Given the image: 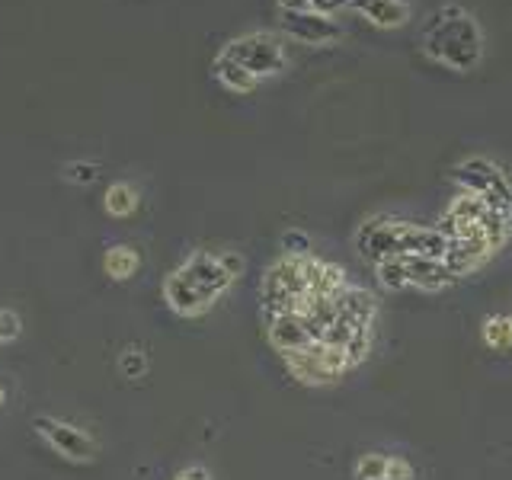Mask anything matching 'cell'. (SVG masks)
<instances>
[{"label": "cell", "instance_id": "6da1fadb", "mask_svg": "<svg viewBox=\"0 0 512 480\" xmlns=\"http://www.w3.org/2000/svg\"><path fill=\"white\" fill-rule=\"evenodd\" d=\"M244 272V256L231 250H196L164 279V301L180 317H202L231 292Z\"/></svg>", "mask_w": 512, "mask_h": 480}, {"label": "cell", "instance_id": "7a4b0ae2", "mask_svg": "<svg viewBox=\"0 0 512 480\" xmlns=\"http://www.w3.org/2000/svg\"><path fill=\"white\" fill-rule=\"evenodd\" d=\"M352 244H356V253L365 263L378 266L384 260H397V256H432V260H442L448 240L439 228L400 221L391 215H375L359 224Z\"/></svg>", "mask_w": 512, "mask_h": 480}, {"label": "cell", "instance_id": "3957f363", "mask_svg": "<svg viewBox=\"0 0 512 480\" xmlns=\"http://www.w3.org/2000/svg\"><path fill=\"white\" fill-rule=\"evenodd\" d=\"M420 42L432 61H439L458 74L474 71L480 58H484V32H480L474 16L458 4H445L442 10L432 13Z\"/></svg>", "mask_w": 512, "mask_h": 480}, {"label": "cell", "instance_id": "277c9868", "mask_svg": "<svg viewBox=\"0 0 512 480\" xmlns=\"http://www.w3.org/2000/svg\"><path fill=\"white\" fill-rule=\"evenodd\" d=\"M308 260L311 256H282L263 276L260 285V308L263 320L276 314L301 311L311 301V282H308Z\"/></svg>", "mask_w": 512, "mask_h": 480}, {"label": "cell", "instance_id": "5b68a950", "mask_svg": "<svg viewBox=\"0 0 512 480\" xmlns=\"http://www.w3.org/2000/svg\"><path fill=\"white\" fill-rule=\"evenodd\" d=\"M282 362L288 368V375L298 384H308V388H324V384L340 381L359 365V359L346 346H336L327 340H317L298 352H288V356H282Z\"/></svg>", "mask_w": 512, "mask_h": 480}, {"label": "cell", "instance_id": "8992f818", "mask_svg": "<svg viewBox=\"0 0 512 480\" xmlns=\"http://www.w3.org/2000/svg\"><path fill=\"white\" fill-rule=\"evenodd\" d=\"M452 180L471 192V196L484 199L490 208L512 215V180L500 164H493L490 157H468L452 167Z\"/></svg>", "mask_w": 512, "mask_h": 480}, {"label": "cell", "instance_id": "52a82bcc", "mask_svg": "<svg viewBox=\"0 0 512 480\" xmlns=\"http://www.w3.org/2000/svg\"><path fill=\"white\" fill-rule=\"evenodd\" d=\"M221 55L237 61L240 68L250 71L256 80L282 74L288 64L285 45L279 42V36H272V32H247V36H237L221 48Z\"/></svg>", "mask_w": 512, "mask_h": 480}, {"label": "cell", "instance_id": "ba28073f", "mask_svg": "<svg viewBox=\"0 0 512 480\" xmlns=\"http://www.w3.org/2000/svg\"><path fill=\"white\" fill-rule=\"evenodd\" d=\"M32 429H36V436L58 452L61 458H68L74 464H90L96 458V442L87 429H80L68 420H55V416H36L32 420Z\"/></svg>", "mask_w": 512, "mask_h": 480}, {"label": "cell", "instance_id": "9c48e42d", "mask_svg": "<svg viewBox=\"0 0 512 480\" xmlns=\"http://www.w3.org/2000/svg\"><path fill=\"white\" fill-rule=\"evenodd\" d=\"M266 340L269 346L279 352V356H288V352H298L304 346H311L317 340H324V333L314 324V320L304 311H292V314H276L266 317Z\"/></svg>", "mask_w": 512, "mask_h": 480}, {"label": "cell", "instance_id": "30bf717a", "mask_svg": "<svg viewBox=\"0 0 512 480\" xmlns=\"http://www.w3.org/2000/svg\"><path fill=\"white\" fill-rule=\"evenodd\" d=\"M279 26L288 39L304 45H330L343 36V26L317 10H279Z\"/></svg>", "mask_w": 512, "mask_h": 480}, {"label": "cell", "instance_id": "8fae6325", "mask_svg": "<svg viewBox=\"0 0 512 480\" xmlns=\"http://www.w3.org/2000/svg\"><path fill=\"white\" fill-rule=\"evenodd\" d=\"M397 266L404 272V285L416 288V292L436 295L458 282L452 276V269H448L442 260H432V256H397Z\"/></svg>", "mask_w": 512, "mask_h": 480}, {"label": "cell", "instance_id": "7c38bea8", "mask_svg": "<svg viewBox=\"0 0 512 480\" xmlns=\"http://www.w3.org/2000/svg\"><path fill=\"white\" fill-rule=\"evenodd\" d=\"M496 250L490 247V240L484 234H471V237H458V240H448L442 263L452 269L455 279L464 276H474V272L484 266Z\"/></svg>", "mask_w": 512, "mask_h": 480}, {"label": "cell", "instance_id": "4fadbf2b", "mask_svg": "<svg viewBox=\"0 0 512 480\" xmlns=\"http://www.w3.org/2000/svg\"><path fill=\"white\" fill-rule=\"evenodd\" d=\"M349 7L378 29H397L410 20L407 0H352Z\"/></svg>", "mask_w": 512, "mask_h": 480}, {"label": "cell", "instance_id": "5bb4252c", "mask_svg": "<svg viewBox=\"0 0 512 480\" xmlns=\"http://www.w3.org/2000/svg\"><path fill=\"white\" fill-rule=\"evenodd\" d=\"M141 269V253L128 244H116L103 253V272L112 282H128Z\"/></svg>", "mask_w": 512, "mask_h": 480}, {"label": "cell", "instance_id": "9a60e30c", "mask_svg": "<svg viewBox=\"0 0 512 480\" xmlns=\"http://www.w3.org/2000/svg\"><path fill=\"white\" fill-rule=\"evenodd\" d=\"M212 74H215L218 84H221V87H228L231 93H250L256 84H260V80H256L250 71L240 68L237 61H231L228 55H218V58H215Z\"/></svg>", "mask_w": 512, "mask_h": 480}, {"label": "cell", "instance_id": "2e32d148", "mask_svg": "<svg viewBox=\"0 0 512 480\" xmlns=\"http://www.w3.org/2000/svg\"><path fill=\"white\" fill-rule=\"evenodd\" d=\"M480 343L493 352H509L512 349L509 314H487L484 320H480Z\"/></svg>", "mask_w": 512, "mask_h": 480}, {"label": "cell", "instance_id": "e0dca14e", "mask_svg": "<svg viewBox=\"0 0 512 480\" xmlns=\"http://www.w3.org/2000/svg\"><path fill=\"white\" fill-rule=\"evenodd\" d=\"M138 202V189H132L128 183H112L103 196V208L112 218H132L138 212Z\"/></svg>", "mask_w": 512, "mask_h": 480}, {"label": "cell", "instance_id": "ac0fdd59", "mask_svg": "<svg viewBox=\"0 0 512 480\" xmlns=\"http://www.w3.org/2000/svg\"><path fill=\"white\" fill-rule=\"evenodd\" d=\"M388 458L384 452H365L356 458V464H352V477L356 480H384V474H388Z\"/></svg>", "mask_w": 512, "mask_h": 480}, {"label": "cell", "instance_id": "d6986e66", "mask_svg": "<svg viewBox=\"0 0 512 480\" xmlns=\"http://www.w3.org/2000/svg\"><path fill=\"white\" fill-rule=\"evenodd\" d=\"M119 372L125 375V378H144L148 375V356L138 349V346H128L122 356H119Z\"/></svg>", "mask_w": 512, "mask_h": 480}, {"label": "cell", "instance_id": "ffe728a7", "mask_svg": "<svg viewBox=\"0 0 512 480\" xmlns=\"http://www.w3.org/2000/svg\"><path fill=\"white\" fill-rule=\"evenodd\" d=\"M64 180L74 186H90L100 180V167L90 164V160H74V164L64 167Z\"/></svg>", "mask_w": 512, "mask_h": 480}, {"label": "cell", "instance_id": "44dd1931", "mask_svg": "<svg viewBox=\"0 0 512 480\" xmlns=\"http://www.w3.org/2000/svg\"><path fill=\"white\" fill-rule=\"evenodd\" d=\"M20 333H23V320H20V314L10 311V308H0V346L13 343Z\"/></svg>", "mask_w": 512, "mask_h": 480}, {"label": "cell", "instance_id": "7402d4cb", "mask_svg": "<svg viewBox=\"0 0 512 480\" xmlns=\"http://www.w3.org/2000/svg\"><path fill=\"white\" fill-rule=\"evenodd\" d=\"M282 250H285V256H311V237L304 231H285Z\"/></svg>", "mask_w": 512, "mask_h": 480}, {"label": "cell", "instance_id": "603a6c76", "mask_svg": "<svg viewBox=\"0 0 512 480\" xmlns=\"http://www.w3.org/2000/svg\"><path fill=\"white\" fill-rule=\"evenodd\" d=\"M416 471H413V464L407 458H388V474H384V480H413Z\"/></svg>", "mask_w": 512, "mask_h": 480}, {"label": "cell", "instance_id": "cb8c5ba5", "mask_svg": "<svg viewBox=\"0 0 512 480\" xmlns=\"http://www.w3.org/2000/svg\"><path fill=\"white\" fill-rule=\"evenodd\" d=\"M352 4V0H311V10L317 13H324V16H333V13H340Z\"/></svg>", "mask_w": 512, "mask_h": 480}, {"label": "cell", "instance_id": "d4e9b609", "mask_svg": "<svg viewBox=\"0 0 512 480\" xmlns=\"http://www.w3.org/2000/svg\"><path fill=\"white\" fill-rule=\"evenodd\" d=\"M173 480H212V474H208V468H202V464H189V468L176 471Z\"/></svg>", "mask_w": 512, "mask_h": 480}, {"label": "cell", "instance_id": "484cf974", "mask_svg": "<svg viewBox=\"0 0 512 480\" xmlns=\"http://www.w3.org/2000/svg\"><path fill=\"white\" fill-rule=\"evenodd\" d=\"M279 10H311V0H279Z\"/></svg>", "mask_w": 512, "mask_h": 480}, {"label": "cell", "instance_id": "4316f807", "mask_svg": "<svg viewBox=\"0 0 512 480\" xmlns=\"http://www.w3.org/2000/svg\"><path fill=\"white\" fill-rule=\"evenodd\" d=\"M7 404V391H4V384H0V407Z\"/></svg>", "mask_w": 512, "mask_h": 480}, {"label": "cell", "instance_id": "83f0119b", "mask_svg": "<svg viewBox=\"0 0 512 480\" xmlns=\"http://www.w3.org/2000/svg\"><path fill=\"white\" fill-rule=\"evenodd\" d=\"M509 327H512V314H509Z\"/></svg>", "mask_w": 512, "mask_h": 480}, {"label": "cell", "instance_id": "f1b7e54d", "mask_svg": "<svg viewBox=\"0 0 512 480\" xmlns=\"http://www.w3.org/2000/svg\"><path fill=\"white\" fill-rule=\"evenodd\" d=\"M0 349H4V346H0Z\"/></svg>", "mask_w": 512, "mask_h": 480}]
</instances>
